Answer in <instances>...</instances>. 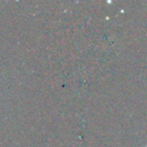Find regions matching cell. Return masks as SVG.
I'll list each match as a JSON object with an SVG mask.
<instances>
[{
    "label": "cell",
    "mask_w": 147,
    "mask_h": 147,
    "mask_svg": "<svg viewBox=\"0 0 147 147\" xmlns=\"http://www.w3.org/2000/svg\"><path fill=\"white\" fill-rule=\"evenodd\" d=\"M145 147H147V146H145Z\"/></svg>",
    "instance_id": "1"
}]
</instances>
